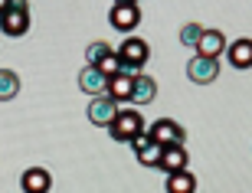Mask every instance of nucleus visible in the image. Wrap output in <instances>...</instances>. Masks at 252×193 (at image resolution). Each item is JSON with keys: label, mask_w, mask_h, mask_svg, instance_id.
<instances>
[{"label": "nucleus", "mask_w": 252, "mask_h": 193, "mask_svg": "<svg viewBox=\"0 0 252 193\" xmlns=\"http://www.w3.org/2000/svg\"><path fill=\"white\" fill-rule=\"evenodd\" d=\"M148 43L141 36H125L122 46H118V59H122V72L128 75H141V69H144V63H148Z\"/></svg>", "instance_id": "f257e3e1"}, {"label": "nucleus", "mask_w": 252, "mask_h": 193, "mask_svg": "<svg viewBox=\"0 0 252 193\" xmlns=\"http://www.w3.org/2000/svg\"><path fill=\"white\" fill-rule=\"evenodd\" d=\"M144 131H148V125H144V118H141L134 108H122L118 118L108 125L112 141H122V144H131V141L138 138V134H144Z\"/></svg>", "instance_id": "f03ea898"}, {"label": "nucleus", "mask_w": 252, "mask_h": 193, "mask_svg": "<svg viewBox=\"0 0 252 193\" xmlns=\"http://www.w3.org/2000/svg\"><path fill=\"white\" fill-rule=\"evenodd\" d=\"M144 134H148L151 141H158L160 147H177V144L187 141V131L180 128L177 121H170V118H158L148 131H144Z\"/></svg>", "instance_id": "7ed1b4c3"}, {"label": "nucleus", "mask_w": 252, "mask_h": 193, "mask_svg": "<svg viewBox=\"0 0 252 193\" xmlns=\"http://www.w3.org/2000/svg\"><path fill=\"white\" fill-rule=\"evenodd\" d=\"M118 111H122V105L112 98V95H95L92 101H89V121L92 125H98V128H108L115 118H118Z\"/></svg>", "instance_id": "20e7f679"}, {"label": "nucleus", "mask_w": 252, "mask_h": 193, "mask_svg": "<svg viewBox=\"0 0 252 193\" xmlns=\"http://www.w3.org/2000/svg\"><path fill=\"white\" fill-rule=\"evenodd\" d=\"M108 23H112L118 33H131V30H138V23H141L138 3H112V10H108Z\"/></svg>", "instance_id": "39448f33"}, {"label": "nucleus", "mask_w": 252, "mask_h": 193, "mask_svg": "<svg viewBox=\"0 0 252 193\" xmlns=\"http://www.w3.org/2000/svg\"><path fill=\"white\" fill-rule=\"evenodd\" d=\"M216 75H220V63L216 59H206V56H193L187 63V79L196 85H210L216 82Z\"/></svg>", "instance_id": "423d86ee"}, {"label": "nucleus", "mask_w": 252, "mask_h": 193, "mask_svg": "<svg viewBox=\"0 0 252 193\" xmlns=\"http://www.w3.org/2000/svg\"><path fill=\"white\" fill-rule=\"evenodd\" d=\"M27 30H30V10L10 7L0 13V33L3 36H27Z\"/></svg>", "instance_id": "0eeeda50"}, {"label": "nucleus", "mask_w": 252, "mask_h": 193, "mask_svg": "<svg viewBox=\"0 0 252 193\" xmlns=\"http://www.w3.org/2000/svg\"><path fill=\"white\" fill-rule=\"evenodd\" d=\"M20 187H23V193H49L53 174H49L46 167H27L23 177H20Z\"/></svg>", "instance_id": "6e6552de"}, {"label": "nucleus", "mask_w": 252, "mask_h": 193, "mask_svg": "<svg viewBox=\"0 0 252 193\" xmlns=\"http://www.w3.org/2000/svg\"><path fill=\"white\" fill-rule=\"evenodd\" d=\"M187 164H190L187 147L177 144V147H164V151H160L158 170H164V174H180V170H187Z\"/></svg>", "instance_id": "1a4fd4ad"}, {"label": "nucleus", "mask_w": 252, "mask_h": 193, "mask_svg": "<svg viewBox=\"0 0 252 193\" xmlns=\"http://www.w3.org/2000/svg\"><path fill=\"white\" fill-rule=\"evenodd\" d=\"M131 147H134V157L141 161V167H158L160 164V151L164 147L158 141H151L148 134H138V138L131 141Z\"/></svg>", "instance_id": "9d476101"}, {"label": "nucleus", "mask_w": 252, "mask_h": 193, "mask_svg": "<svg viewBox=\"0 0 252 193\" xmlns=\"http://www.w3.org/2000/svg\"><path fill=\"white\" fill-rule=\"evenodd\" d=\"M79 89H82L85 95H92V98H95V95L108 92V79H105L95 65H82V69H79Z\"/></svg>", "instance_id": "9b49d317"}, {"label": "nucleus", "mask_w": 252, "mask_h": 193, "mask_svg": "<svg viewBox=\"0 0 252 193\" xmlns=\"http://www.w3.org/2000/svg\"><path fill=\"white\" fill-rule=\"evenodd\" d=\"M226 36L220 33V30H203V36H200V43H196V56H206V59H220V56L226 53Z\"/></svg>", "instance_id": "f8f14e48"}, {"label": "nucleus", "mask_w": 252, "mask_h": 193, "mask_svg": "<svg viewBox=\"0 0 252 193\" xmlns=\"http://www.w3.org/2000/svg\"><path fill=\"white\" fill-rule=\"evenodd\" d=\"M154 98H158V82L144 72L134 75V82H131V105H151Z\"/></svg>", "instance_id": "ddd939ff"}, {"label": "nucleus", "mask_w": 252, "mask_h": 193, "mask_svg": "<svg viewBox=\"0 0 252 193\" xmlns=\"http://www.w3.org/2000/svg\"><path fill=\"white\" fill-rule=\"evenodd\" d=\"M226 59H229L233 69H252V39L239 36L236 43H229L226 46Z\"/></svg>", "instance_id": "4468645a"}, {"label": "nucleus", "mask_w": 252, "mask_h": 193, "mask_svg": "<svg viewBox=\"0 0 252 193\" xmlns=\"http://www.w3.org/2000/svg\"><path fill=\"white\" fill-rule=\"evenodd\" d=\"M131 82H134V75H128V72L112 75V79H108V95H112L118 105H122V101H131Z\"/></svg>", "instance_id": "2eb2a0df"}, {"label": "nucleus", "mask_w": 252, "mask_h": 193, "mask_svg": "<svg viewBox=\"0 0 252 193\" xmlns=\"http://www.w3.org/2000/svg\"><path fill=\"white\" fill-rule=\"evenodd\" d=\"M193 190H196V177L190 170L167 174V193H193Z\"/></svg>", "instance_id": "dca6fc26"}, {"label": "nucleus", "mask_w": 252, "mask_h": 193, "mask_svg": "<svg viewBox=\"0 0 252 193\" xmlns=\"http://www.w3.org/2000/svg\"><path fill=\"white\" fill-rule=\"evenodd\" d=\"M20 95V75L13 69H0V101H10Z\"/></svg>", "instance_id": "f3484780"}, {"label": "nucleus", "mask_w": 252, "mask_h": 193, "mask_svg": "<svg viewBox=\"0 0 252 193\" xmlns=\"http://www.w3.org/2000/svg\"><path fill=\"white\" fill-rule=\"evenodd\" d=\"M200 36H203V27H200V23H184V30H180V43H184L187 49H196Z\"/></svg>", "instance_id": "a211bd4d"}, {"label": "nucleus", "mask_w": 252, "mask_h": 193, "mask_svg": "<svg viewBox=\"0 0 252 193\" xmlns=\"http://www.w3.org/2000/svg\"><path fill=\"white\" fill-rule=\"evenodd\" d=\"M108 53H115V49L108 46L105 39H98V43H92V46L85 49V63H89V65H98V63H102V59H105Z\"/></svg>", "instance_id": "6ab92c4d"}, {"label": "nucleus", "mask_w": 252, "mask_h": 193, "mask_svg": "<svg viewBox=\"0 0 252 193\" xmlns=\"http://www.w3.org/2000/svg\"><path fill=\"white\" fill-rule=\"evenodd\" d=\"M95 69H98V72H102L105 79H112V75L122 72V59H118V53H108V56L102 59V63L95 65Z\"/></svg>", "instance_id": "aec40b11"}, {"label": "nucleus", "mask_w": 252, "mask_h": 193, "mask_svg": "<svg viewBox=\"0 0 252 193\" xmlns=\"http://www.w3.org/2000/svg\"><path fill=\"white\" fill-rule=\"evenodd\" d=\"M3 10H10V0H0V13H3Z\"/></svg>", "instance_id": "412c9836"}, {"label": "nucleus", "mask_w": 252, "mask_h": 193, "mask_svg": "<svg viewBox=\"0 0 252 193\" xmlns=\"http://www.w3.org/2000/svg\"><path fill=\"white\" fill-rule=\"evenodd\" d=\"M115 3H138V0H115Z\"/></svg>", "instance_id": "4be33fe9"}]
</instances>
